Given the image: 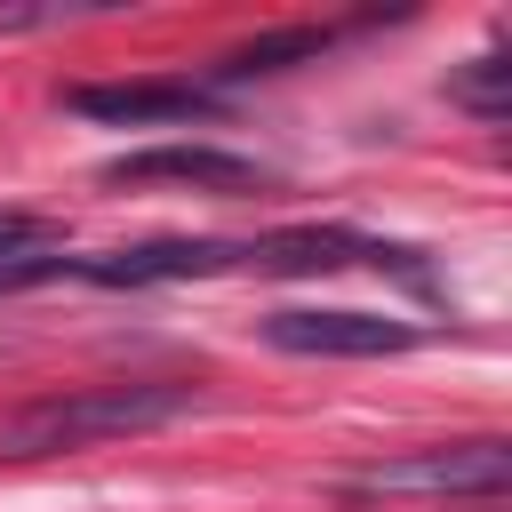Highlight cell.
Instances as JSON below:
<instances>
[{"label":"cell","mask_w":512,"mask_h":512,"mask_svg":"<svg viewBox=\"0 0 512 512\" xmlns=\"http://www.w3.org/2000/svg\"><path fill=\"white\" fill-rule=\"evenodd\" d=\"M504 80H512V64H504V56H480L472 72H456V80H448V96H456L464 112H480V120H504V104H512V96H504Z\"/></svg>","instance_id":"cell-8"},{"label":"cell","mask_w":512,"mask_h":512,"mask_svg":"<svg viewBox=\"0 0 512 512\" xmlns=\"http://www.w3.org/2000/svg\"><path fill=\"white\" fill-rule=\"evenodd\" d=\"M512 488V448L504 440H456V448H416V456H384L336 480V496L352 504H432V496H472L496 504Z\"/></svg>","instance_id":"cell-2"},{"label":"cell","mask_w":512,"mask_h":512,"mask_svg":"<svg viewBox=\"0 0 512 512\" xmlns=\"http://www.w3.org/2000/svg\"><path fill=\"white\" fill-rule=\"evenodd\" d=\"M56 24V8H0V32H40Z\"/></svg>","instance_id":"cell-10"},{"label":"cell","mask_w":512,"mask_h":512,"mask_svg":"<svg viewBox=\"0 0 512 512\" xmlns=\"http://www.w3.org/2000/svg\"><path fill=\"white\" fill-rule=\"evenodd\" d=\"M96 176L104 184H184V192H264L272 184L248 152H224V144H144V152L104 160Z\"/></svg>","instance_id":"cell-4"},{"label":"cell","mask_w":512,"mask_h":512,"mask_svg":"<svg viewBox=\"0 0 512 512\" xmlns=\"http://www.w3.org/2000/svg\"><path fill=\"white\" fill-rule=\"evenodd\" d=\"M64 112L104 120V128H176V120L216 112V88H200V80H80V88H64Z\"/></svg>","instance_id":"cell-6"},{"label":"cell","mask_w":512,"mask_h":512,"mask_svg":"<svg viewBox=\"0 0 512 512\" xmlns=\"http://www.w3.org/2000/svg\"><path fill=\"white\" fill-rule=\"evenodd\" d=\"M56 240H64V224H56V216L0 208V264H16V256H40V248H56Z\"/></svg>","instance_id":"cell-9"},{"label":"cell","mask_w":512,"mask_h":512,"mask_svg":"<svg viewBox=\"0 0 512 512\" xmlns=\"http://www.w3.org/2000/svg\"><path fill=\"white\" fill-rule=\"evenodd\" d=\"M192 408H200L192 384H72V392H40V400L0 416V464L136 440V432H160V424H176Z\"/></svg>","instance_id":"cell-1"},{"label":"cell","mask_w":512,"mask_h":512,"mask_svg":"<svg viewBox=\"0 0 512 512\" xmlns=\"http://www.w3.org/2000/svg\"><path fill=\"white\" fill-rule=\"evenodd\" d=\"M264 336L280 352H304V360H384V352H408L424 328L384 320V312H272Z\"/></svg>","instance_id":"cell-5"},{"label":"cell","mask_w":512,"mask_h":512,"mask_svg":"<svg viewBox=\"0 0 512 512\" xmlns=\"http://www.w3.org/2000/svg\"><path fill=\"white\" fill-rule=\"evenodd\" d=\"M328 56V24H272L240 48L216 56V80H264V72H296V64H320Z\"/></svg>","instance_id":"cell-7"},{"label":"cell","mask_w":512,"mask_h":512,"mask_svg":"<svg viewBox=\"0 0 512 512\" xmlns=\"http://www.w3.org/2000/svg\"><path fill=\"white\" fill-rule=\"evenodd\" d=\"M216 272H248V240H144L112 256H72V280L96 288H160V280H216Z\"/></svg>","instance_id":"cell-3"}]
</instances>
